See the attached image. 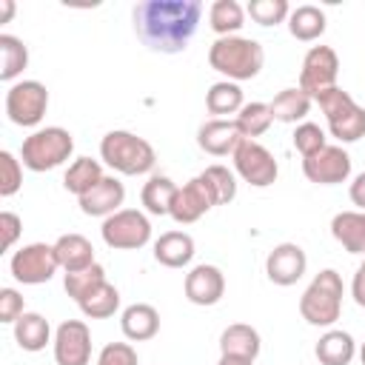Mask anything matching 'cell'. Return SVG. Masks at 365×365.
I'll list each match as a JSON object with an SVG mask.
<instances>
[{
    "instance_id": "6da1fadb",
    "label": "cell",
    "mask_w": 365,
    "mask_h": 365,
    "mask_svg": "<svg viewBox=\"0 0 365 365\" xmlns=\"http://www.w3.org/2000/svg\"><path fill=\"white\" fill-rule=\"evenodd\" d=\"M202 17L200 0H143L134 6L131 20L137 37L160 54L185 51Z\"/></svg>"
},
{
    "instance_id": "7a4b0ae2",
    "label": "cell",
    "mask_w": 365,
    "mask_h": 365,
    "mask_svg": "<svg viewBox=\"0 0 365 365\" xmlns=\"http://www.w3.org/2000/svg\"><path fill=\"white\" fill-rule=\"evenodd\" d=\"M208 63H211L214 71H220L231 83H237V80H251V77H257L262 71L265 51H262V46L257 40L231 34V37H217L211 43Z\"/></svg>"
},
{
    "instance_id": "3957f363",
    "label": "cell",
    "mask_w": 365,
    "mask_h": 365,
    "mask_svg": "<svg viewBox=\"0 0 365 365\" xmlns=\"http://www.w3.org/2000/svg\"><path fill=\"white\" fill-rule=\"evenodd\" d=\"M100 157L108 168H114L117 174H125V177L148 174L157 163L151 143L131 131H123V128H114L100 140Z\"/></svg>"
},
{
    "instance_id": "277c9868",
    "label": "cell",
    "mask_w": 365,
    "mask_h": 365,
    "mask_svg": "<svg viewBox=\"0 0 365 365\" xmlns=\"http://www.w3.org/2000/svg\"><path fill=\"white\" fill-rule=\"evenodd\" d=\"M299 314L308 325L328 328L342 314V277L334 268L319 271L299 297Z\"/></svg>"
},
{
    "instance_id": "5b68a950",
    "label": "cell",
    "mask_w": 365,
    "mask_h": 365,
    "mask_svg": "<svg viewBox=\"0 0 365 365\" xmlns=\"http://www.w3.org/2000/svg\"><path fill=\"white\" fill-rule=\"evenodd\" d=\"M74 151V137L60 125H46L29 134L20 145L23 165L31 171H51L63 165Z\"/></svg>"
},
{
    "instance_id": "8992f818",
    "label": "cell",
    "mask_w": 365,
    "mask_h": 365,
    "mask_svg": "<svg viewBox=\"0 0 365 365\" xmlns=\"http://www.w3.org/2000/svg\"><path fill=\"white\" fill-rule=\"evenodd\" d=\"M325 120H328V128L331 134L339 140V143H356L365 137V108L339 86L322 91L317 97Z\"/></svg>"
},
{
    "instance_id": "52a82bcc",
    "label": "cell",
    "mask_w": 365,
    "mask_h": 365,
    "mask_svg": "<svg viewBox=\"0 0 365 365\" xmlns=\"http://www.w3.org/2000/svg\"><path fill=\"white\" fill-rule=\"evenodd\" d=\"M103 242L114 251H134L151 240V222L137 208H120L117 214L103 220Z\"/></svg>"
},
{
    "instance_id": "ba28073f",
    "label": "cell",
    "mask_w": 365,
    "mask_h": 365,
    "mask_svg": "<svg viewBox=\"0 0 365 365\" xmlns=\"http://www.w3.org/2000/svg\"><path fill=\"white\" fill-rule=\"evenodd\" d=\"M11 277L23 285H40V282H48L57 268H60V259H57V251L54 245L48 242H29L23 248H17L11 254Z\"/></svg>"
},
{
    "instance_id": "9c48e42d",
    "label": "cell",
    "mask_w": 365,
    "mask_h": 365,
    "mask_svg": "<svg viewBox=\"0 0 365 365\" xmlns=\"http://www.w3.org/2000/svg\"><path fill=\"white\" fill-rule=\"evenodd\" d=\"M48 108V91L40 80H20L6 91V114L14 125H37Z\"/></svg>"
},
{
    "instance_id": "30bf717a",
    "label": "cell",
    "mask_w": 365,
    "mask_h": 365,
    "mask_svg": "<svg viewBox=\"0 0 365 365\" xmlns=\"http://www.w3.org/2000/svg\"><path fill=\"white\" fill-rule=\"evenodd\" d=\"M336 77H339L336 51L331 46H311L302 60V68H299V88L311 100H317L322 91L336 86Z\"/></svg>"
},
{
    "instance_id": "8fae6325",
    "label": "cell",
    "mask_w": 365,
    "mask_h": 365,
    "mask_svg": "<svg viewBox=\"0 0 365 365\" xmlns=\"http://www.w3.org/2000/svg\"><path fill=\"white\" fill-rule=\"evenodd\" d=\"M214 205H220V200H217L211 180L205 174H197L182 188H177V197L171 202L168 217H174V222H180V225H188V222H197Z\"/></svg>"
},
{
    "instance_id": "7c38bea8",
    "label": "cell",
    "mask_w": 365,
    "mask_h": 365,
    "mask_svg": "<svg viewBox=\"0 0 365 365\" xmlns=\"http://www.w3.org/2000/svg\"><path fill=\"white\" fill-rule=\"evenodd\" d=\"M231 157H234L237 174H240L248 185H254V188L271 185V182L277 180V174H279V165H277L274 154H271L262 143H257V140H242Z\"/></svg>"
},
{
    "instance_id": "4fadbf2b",
    "label": "cell",
    "mask_w": 365,
    "mask_h": 365,
    "mask_svg": "<svg viewBox=\"0 0 365 365\" xmlns=\"http://www.w3.org/2000/svg\"><path fill=\"white\" fill-rule=\"evenodd\" d=\"M54 359L57 365H88L91 359V331L83 319H66L54 331Z\"/></svg>"
},
{
    "instance_id": "5bb4252c",
    "label": "cell",
    "mask_w": 365,
    "mask_h": 365,
    "mask_svg": "<svg viewBox=\"0 0 365 365\" xmlns=\"http://www.w3.org/2000/svg\"><path fill=\"white\" fill-rule=\"evenodd\" d=\"M302 174L317 185H336L351 177V157L342 145H325L302 160Z\"/></svg>"
},
{
    "instance_id": "9a60e30c",
    "label": "cell",
    "mask_w": 365,
    "mask_h": 365,
    "mask_svg": "<svg viewBox=\"0 0 365 365\" xmlns=\"http://www.w3.org/2000/svg\"><path fill=\"white\" fill-rule=\"evenodd\" d=\"M308 268V257L297 242H279L274 245V251L265 259V274L274 285H294L297 279H302Z\"/></svg>"
},
{
    "instance_id": "2e32d148",
    "label": "cell",
    "mask_w": 365,
    "mask_h": 365,
    "mask_svg": "<svg viewBox=\"0 0 365 365\" xmlns=\"http://www.w3.org/2000/svg\"><path fill=\"white\" fill-rule=\"evenodd\" d=\"M225 294V277L217 265H194L185 274V297L194 305H217Z\"/></svg>"
},
{
    "instance_id": "e0dca14e",
    "label": "cell",
    "mask_w": 365,
    "mask_h": 365,
    "mask_svg": "<svg viewBox=\"0 0 365 365\" xmlns=\"http://www.w3.org/2000/svg\"><path fill=\"white\" fill-rule=\"evenodd\" d=\"M242 140H245V137L240 134L237 123H234V120H220V117L202 123L200 131H197V143H200V148H202L205 154H214V157L234 154L237 145H240Z\"/></svg>"
},
{
    "instance_id": "ac0fdd59",
    "label": "cell",
    "mask_w": 365,
    "mask_h": 365,
    "mask_svg": "<svg viewBox=\"0 0 365 365\" xmlns=\"http://www.w3.org/2000/svg\"><path fill=\"white\" fill-rule=\"evenodd\" d=\"M125 200V188L117 177H103L88 194H83L77 202H80V211L88 214V217H111L120 211Z\"/></svg>"
},
{
    "instance_id": "d6986e66",
    "label": "cell",
    "mask_w": 365,
    "mask_h": 365,
    "mask_svg": "<svg viewBox=\"0 0 365 365\" xmlns=\"http://www.w3.org/2000/svg\"><path fill=\"white\" fill-rule=\"evenodd\" d=\"M120 328H123L125 339H131V342H145V339L157 336V331H160V314H157V308L148 305V302H134V305H128V308L123 311Z\"/></svg>"
},
{
    "instance_id": "ffe728a7",
    "label": "cell",
    "mask_w": 365,
    "mask_h": 365,
    "mask_svg": "<svg viewBox=\"0 0 365 365\" xmlns=\"http://www.w3.org/2000/svg\"><path fill=\"white\" fill-rule=\"evenodd\" d=\"M154 259L165 268H182L194 259V240L185 231H165L154 242Z\"/></svg>"
},
{
    "instance_id": "44dd1931",
    "label": "cell",
    "mask_w": 365,
    "mask_h": 365,
    "mask_svg": "<svg viewBox=\"0 0 365 365\" xmlns=\"http://www.w3.org/2000/svg\"><path fill=\"white\" fill-rule=\"evenodd\" d=\"M314 356L319 359V365H351V359L356 356V342L348 331L331 328L319 336Z\"/></svg>"
},
{
    "instance_id": "7402d4cb",
    "label": "cell",
    "mask_w": 365,
    "mask_h": 365,
    "mask_svg": "<svg viewBox=\"0 0 365 365\" xmlns=\"http://www.w3.org/2000/svg\"><path fill=\"white\" fill-rule=\"evenodd\" d=\"M331 234L345 251L365 254V211H339V214H334Z\"/></svg>"
},
{
    "instance_id": "603a6c76",
    "label": "cell",
    "mask_w": 365,
    "mask_h": 365,
    "mask_svg": "<svg viewBox=\"0 0 365 365\" xmlns=\"http://www.w3.org/2000/svg\"><path fill=\"white\" fill-rule=\"evenodd\" d=\"M54 251H57V259H60V268L68 274V271H83L88 265H94V245L83 237V234H63L57 237L54 242Z\"/></svg>"
},
{
    "instance_id": "cb8c5ba5",
    "label": "cell",
    "mask_w": 365,
    "mask_h": 365,
    "mask_svg": "<svg viewBox=\"0 0 365 365\" xmlns=\"http://www.w3.org/2000/svg\"><path fill=\"white\" fill-rule=\"evenodd\" d=\"M262 348L259 331L245 325V322H234L220 334V351L222 354H234V356H245V359H257Z\"/></svg>"
},
{
    "instance_id": "d4e9b609",
    "label": "cell",
    "mask_w": 365,
    "mask_h": 365,
    "mask_svg": "<svg viewBox=\"0 0 365 365\" xmlns=\"http://www.w3.org/2000/svg\"><path fill=\"white\" fill-rule=\"evenodd\" d=\"M14 339L23 351H43L46 342L51 339V325L43 314H34V311H26L20 314V319L14 322Z\"/></svg>"
},
{
    "instance_id": "484cf974",
    "label": "cell",
    "mask_w": 365,
    "mask_h": 365,
    "mask_svg": "<svg viewBox=\"0 0 365 365\" xmlns=\"http://www.w3.org/2000/svg\"><path fill=\"white\" fill-rule=\"evenodd\" d=\"M288 31H291V37H297L302 43H311V40L322 37L325 34V11L319 6H311V3L291 9V14H288Z\"/></svg>"
},
{
    "instance_id": "4316f807",
    "label": "cell",
    "mask_w": 365,
    "mask_h": 365,
    "mask_svg": "<svg viewBox=\"0 0 365 365\" xmlns=\"http://www.w3.org/2000/svg\"><path fill=\"white\" fill-rule=\"evenodd\" d=\"M103 177H106V174H103V168H100L97 160H91V157H77V160L66 168L63 185H66V191H71V194L80 200V197L88 194Z\"/></svg>"
},
{
    "instance_id": "83f0119b",
    "label": "cell",
    "mask_w": 365,
    "mask_h": 365,
    "mask_svg": "<svg viewBox=\"0 0 365 365\" xmlns=\"http://www.w3.org/2000/svg\"><path fill=\"white\" fill-rule=\"evenodd\" d=\"M177 188H180V185H174L171 177H165V174H151L148 182L143 185L140 200H143V205H145L148 214L163 217V214L171 211V202H174V197H177Z\"/></svg>"
},
{
    "instance_id": "f1b7e54d",
    "label": "cell",
    "mask_w": 365,
    "mask_h": 365,
    "mask_svg": "<svg viewBox=\"0 0 365 365\" xmlns=\"http://www.w3.org/2000/svg\"><path fill=\"white\" fill-rule=\"evenodd\" d=\"M77 305H80V311L88 319H106V317H114L117 314V308H120V291L106 279L97 288H91Z\"/></svg>"
},
{
    "instance_id": "f546056e",
    "label": "cell",
    "mask_w": 365,
    "mask_h": 365,
    "mask_svg": "<svg viewBox=\"0 0 365 365\" xmlns=\"http://www.w3.org/2000/svg\"><path fill=\"white\" fill-rule=\"evenodd\" d=\"M311 103L314 100L297 86V88H282L268 106H271L274 120H279V123H297V120H302L311 111Z\"/></svg>"
},
{
    "instance_id": "4dcf8cb0",
    "label": "cell",
    "mask_w": 365,
    "mask_h": 365,
    "mask_svg": "<svg viewBox=\"0 0 365 365\" xmlns=\"http://www.w3.org/2000/svg\"><path fill=\"white\" fill-rule=\"evenodd\" d=\"M29 66V46L14 34H0V80H14Z\"/></svg>"
},
{
    "instance_id": "1f68e13d",
    "label": "cell",
    "mask_w": 365,
    "mask_h": 365,
    "mask_svg": "<svg viewBox=\"0 0 365 365\" xmlns=\"http://www.w3.org/2000/svg\"><path fill=\"white\" fill-rule=\"evenodd\" d=\"M242 106H245L242 103V88L237 83H231V80L214 83L208 88V94H205V108L211 114H217L220 120H222V114H240Z\"/></svg>"
},
{
    "instance_id": "d6a6232c",
    "label": "cell",
    "mask_w": 365,
    "mask_h": 365,
    "mask_svg": "<svg viewBox=\"0 0 365 365\" xmlns=\"http://www.w3.org/2000/svg\"><path fill=\"white\" fill-rule=\"evenodd\" d=\"M208 23L220 37H231V34H237L242 29L245 11H242V6L237 0H217L208 9Z\"/></svg>"
},
{
    "instance_id": "836d02e7",
    "label": "cell",
    "mask_w": 365,
    "mask_h": 365,
    "mask_svg": "<svg viewBox=\"0 0 365 365\" xmlns=\"http://www.w3.org/2000/svg\"><path fill=\"white\" fill-rule=\"evenodd\" d=\"M237 128H240V134L245 137V140H254V137H259V134H265L268 128H271V123H274V114H271V106L268 103H245L242 108H240V114H237Z\"/></svg>"
},
{
    "instance_id": "e575fe53",
    "label": "cell",
    "mask_w": 365,
    "mask_h": 365,
    "mask_svg": "<svg viewBox=\"0 0 365 365\" xmlns=\"http://www.w3.org/2000/svg\"><path fill=\"white\" fill-rule=\"evenodd\" d=\"M100 282H106V268L100 265V262H94V265H88V268H83V271H68L66 277H63V288H66V294L74 299V302H80L91 288H97Z\"/></svg>"
},
{
    "instance_id": "d590c367",
    "label": "cell",
    "mask_w": 365,
    "mask_h": 365,
    "mask_svg": "<svg viewBox=\"0 0 365 365\" xmlns=\"http://www.w3.org/2000/svg\"><path fill=\"white\" fill-rule=\"evenodd\" d=\"M245 11L259 26H277V23L288 20L291 6H288V0H251Z\"/></svg>"
},
{
    "instance_id": "8d00e7d4",
    "label": "cell",
    "mask_w": 365,
    "mask_h": 365,
    "mask_svg": "<svg viewBox=\"0 0 365 365\" xmlns=\"http://www.w3.org/2000/svg\"><path fill=\"white\" fill-rule=\"evenodd\" d=\"M325 145H328L325 143V131L317 123H299L297 125V131H294V148L302 154V160L311 157V154H317V151H322Z\"/></svg>"
},
{
    "instance_id": "74e56055",
    "label": "cell",
    "mask_w": 365,
    "mask_h": 365,
    "mask_svg": "<svg viewBox=\"0 0 365 365\" xmlns=\"http://www.w3.org/2000/svg\"><path fill=\"white\" fill-rule=\"evenodd\" d=\"M23 185V165L11 151H0V197L17 194Z\"/></svg>"
},
{
    "instance_id": "f35d334b",
    "label": "cell",
    "mask_w": 365,
    "mask_h": 365,
    "mask_svg": "<svg viewBox=\"0 0 365 365\" xmlns=\"http://www.w3.org/2000/svg\"><path fill=\"white\" fill-rule=\"evenodd\" d=\"M202 174L211 180L220 205H225V202H231V200L237 197V180H234V174H231L225 165H208Z\"/></svg>"
},
{
    "instance_id": "ab89813d",
    "label": "cell",
    "mask_w": 365,
    "mask_h": 365,
    "mask_svg": "<svg viewBox=\"0 0 365 365\" xmlns=\"http://www.w3.org/2000/svg\"><path fill=\"white\" fill-rule=\"evenodd\" d=\"M97 365H137V351L128 342H108L100 351Z\"/></svg>"
},
{
    "instance_id": "60d3db41",
    "label": "cell",
    "mask_w": 365,
    "mask_h": 365,
    "mask_svg": "<svg viewBox=\"0 0 365 365\" xmlns=\"http://www.w3.org/2000/svg\"><path fill=\"white\" fill-rule=\"evenodd\" d=\"M23 311V297L14 291V288H0V322L6 325H14L20 319Z\"/></svg>"
},
{
    "instance_id": "b9f144b4",
    "label": "cell",
    "mask_w": 365,
    "mask_h": 365,
    "mask_svg": "<svg viewBox=\"0 0 365 365\" xmlns=\"http://www.w3.org/2000/svg\"><path fill=\"white\" fill-rule=\"evenodd\" d=\"M20 231H23V222H20V217H17V214H11V211H3V214H0V234H3V251H9V248H11L14 242H17Z\"/></svg>"
},
{
    "instance_id": "7bdbcfd3",
    "label": "cell",
    "mask_w": 365,
    "mask_h": 365,
    "mask_svg": "<svg viewBox=\"0 0 365 365\" xmlns=\"http://www.w3.org/2000/svg\"><path fill=\"white\" fill-rule=\"evenodd\" d=\"M348 194H351V202H354L359 211H365V171L354 177V182H351Z\"/></svg>"
},
{
    "instance_id": "ee69618b",
    "label": "cell",
    "mask_w": 365,
    "mask_h": 365,
    "mask_svg": "<svg viewBox=\"0 0 365 365\" xmlns=\"http://www.w3.org/2000/svg\"><path fill=\"white\" fill-rule=\"evenodd\" d=\"M351 294H354L356 305H362V308H365V265H359V268H356L354 282H351Z\"/></svg>"
},
{
    "instance_id": "f6af8a7d",
    "label": "cell",
    "mask_w": 365,
    "mask_h": 365,
    "mask_svg": "<svg viewBox=\"0 0 365 365\" xmlns=\"http://www.w3.org/2000/svg\"><path fill=\"white\" fill-rule=\"evenodd\" d=\"M217 365H254V359H245V356H234V354H222Z\"/></svg>"
},
{
    "instance_id": "bcb514c9",
    "label": "cell",
    "mask_w": 365,
    "mask_h": 365,
    "mask_svg": "<svg viewBox=\"0 0 365 365\" xmlns=\"http://www.w3.org/2000/svg\"><path fill=\"white\" fill-rule=\"evenodd\" d=\"M14 14V3L11 0H0V23H9Z\"/></svg>"
},
{
    "instance_id": "7dc6e473",
    "label": "cell",
    "mask_w": 365,
    "mask_h": 365,
    "mask_svg": "<svg viewBox=\"0 0 365 365\" xmlns=\"http://www.w3.org/2000/svg\"><path fill=\"white\" fill-rule=\"evenodd\" d=\"M359 359H362V365H365V342H362V348H359Z\"/></svg>"
}]
</instances>
